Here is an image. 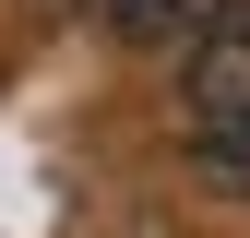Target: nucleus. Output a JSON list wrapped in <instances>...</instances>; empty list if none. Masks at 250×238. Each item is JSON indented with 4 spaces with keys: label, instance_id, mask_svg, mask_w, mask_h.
Masks as SVG:
<instances>
[{
    "label": "nucleus",
    "instance_id": "f257e3e1",
    "mask_svg": "<svg viewBox=\"0 0 250 238\" xmlns=\"http://www.w3.org/2000/svg\"><path fill=\"white\" fill-rule=\"evenodd\" d=\"M179 96H191V131L250 119V0H214V12L191 24V72H179Z\"/></svg>",
    "mask_w": 250,
    "mask_h": 238
},
{
    "label": "nucleus",
    "instance_id": "7ed1b4c3",
    "mask_svg": "<svg viewBox=\"0 0 250 238\" xmlns=\"http://www.w3.org/2000/svg\"><path fill=\"white\" fill-rule=\"evenodd\" d=\"M191 167H203V191L250 202V119H214V131H191Z\"/></svg>",
    "mask_w": 250,
    "mask_h": 238
},
{
    "label": "nucleus",
    "instance_id": "f03ea898",
    "mask_svg": "<svg viewBox=\"0 0 250 238\" xmlns=\"http://www.w3.org/2000/svg\"><path fill=\"white\" fill-rule=\"evenodd\" d=\"M96 12H107V36H119V48H167V36H191L214 0H96Z\"/></svg>",
    "mask_w": 250,
    "mask_h": 238
}]
</instances>
